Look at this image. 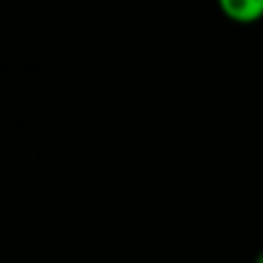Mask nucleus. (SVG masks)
<instances>
[{
  "instance_id": "f257e3e1",
  "label": "nucleus",
  "mask_w": 263,
  "mask_h": 263,
  "mask_svg": "<svg viewBox=\"0 0 263 263\" xmlns=\"http://www.w3.org/2000/svg\"><path fill=\"white\" fill-rule=\"evenodd\" d=\"M219 13L237 26H253L263 21V0H214Z\"/></svg>"
},
{
  "instance_id": "f03ea898",
  "label": "nucleus",
  "mask_w": 263,
  "mask_h": 263,
  "mask_svg": "<svg viewBox=\"0 0 263 263\" xmlns=\"http://www.w3.org/2000/svg\"><path fill=\"white\" fill-rule=\"evenodd\" d=\"M253 263H263V250H260V253L255 255V260H253Z\"/></svg>"
}]
</instances>
